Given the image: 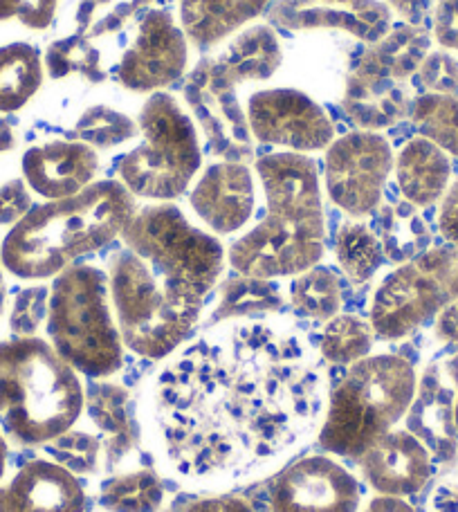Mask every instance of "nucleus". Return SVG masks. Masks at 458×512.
Wrapping results in <instances>:
<instances>
[{
  "label": "nucleus",
  "mask_w": 458,
  "mask_h": 512,
  "mask_svg": "<svg viewBox=\"0 0 458 512\" xmlns=\"http://www.w3.org/2000/svg\"><path fill=\"white\" fill-rule=\"evenodd\" d=\"M326 376L295 331L247 322L164 364L149 393L155 447L194 481L241 479L315 432Z\"/></svg>",
  "instance_id": "nucleus-1"
},
{
  "label": "nucleus",
  "mask_w": 458,
  "mask_h": 512,
  "mask_svg": "<svg viewBox=\"0 0 458 512\" xmlns=\"http://www.w3.org/2000/svg\"><path fill=\"white\" fill-rule=\"evenodd\" d=\"M135 212V196L117 180L93 182L77 196L34 205L5 234L0 265L23 281L54 279L79 256L113 243Z\"/></svg>",
  "instance_id": "nucleus-4"
},
{
  "label": "nucleus",
  "mask_w": 458,
  "mask_h": 512,
  "mask_svg": "<svg viewBox=\"0 0 458 512\" xmlns=\"http://www.w3.org/2000/svg\"><path fill=\"white\" fill-rule=\"evenodd\" d=\"M436 335L445 342L458 344V301L443 308L436 317Z\"/></svg>",
  "instance_id": "nucleus-46"
},
{
  "label": "nucleus",
  "mask_w": 458,
  "mask_h": 512,
  "mask_svg": "<svg viewBox=\"0 0 458 512\" xmlns=\"http://www.w3.org/2000/svg\"><path fill=\"white\" fill-rule=\"evenodd\" d=\"M164 501L160 479L153 472H131L108 481L99 504L108 512H158Z\"/></svg>",
  "instance_id": "nucleus-33"
},
{
  "label": "nucleus",
  "mask_w": 458,
  "mask_h": 512,
  "mask_svg": "<svg viewBox=\"0 0 458 512\" xmlns=\"http://www.w3.org/2000/svg\"><path fill=\"white\" fill-rule=\"evenodd\" d=\"M189 203L209 230L238 232L254 214L256 191L250 167L243 162L212 164L191 189Z\"/></svg>",
  "instance_id": "nucleus-17"
},
{
  "label": "nucleus",
  "mask_w": 458,
  "mask_h": 512,
  "mask_svg": "<svg viewBox=\"0 0 458 512\" xmlns=\"http://www.w3.org/2000/svg\"><path fill=\"white\" fill-rule=\"evenodd\" d=\"M7 459H9V445H7V438L0 434V486H3V479L7 472Z\"/></svg>",
  "instance_id": "nucleus-51"
},
{
  "label": "nucleus",
  "mask_w": 458,
  "mask_h": 512,
  "mask_svg": "<svg viewBox=\"0 0 458 512\" xmlns=\"http://www.w3.org/2000/svg\"><path fill=\"white\" fill-rule=\"evenodd\" d=\"M393 158L387 137L373 131L348 133L326 149V191L351 218L371 216L382 205Z\"/></svg>",
  "instance_id": "nucleus-11"
},
{
  "label": "nucleus",
  "mask_w": 458,
  "mask_h": 512,
  "mask_svg": "<svg viewBox=\"0 0 458 512\" xmlns=\"http://www.w3.org/2000/svg\"><path fill=\"white\" fill-rule=\"evenodd\" d=\"M268 18L283 30H342L366 43L391 30V7L380 0H274Z\"/></svg>",
  "instance_id": "nucleus-15"
},
{
  "label": "nucleus",
  "mask_w": 458,
  "mask_h": 512,
  "mask_svg": "<svg viewBox=\"0 0 458 512\" xmlns=\"http://www.w3.org/2000/svg\"><path fill=\"white\" fill-rule=\"evenodd\" d=\"M283 52L268 25H252L236 34L221 52L196 63L182 95L203 128L209 153L225 162L252 158V133L238 99V86L265 81L279 70Z\"/></svg>",
  "instance_id": "nucleus-5"
},
{
  "label": "nucleus",
  "mask_w": 458,
  "mask_h": 512,
  "mask_svg": "<svg viewBox=\"0 0 458 512\" xmlns=\"http://www.w3.org/2000/svg\"><path fill=\"white\" fill-rule=\"evenodd\" d=\"M187 512H254V508L241 497H212L196 501Z\"/></svg>",
  "instance_id": "nucleus-45"
},
{
  "label": "nucleus",
  "mask_w": 458,
  "mask_h": 512,
  "mask_svg": "<svg viewBox=\"0 0 458 512\" xmlns=\"http://www.w3.org/2000/svg\"><path fill=\"white\" fill-rule=\"evenodd\" d=\"M360 470L380 495L407 497L432 479L434 456L409 429H391L360 456Z\"/></svg>",
  "instance_id": "nucleus-16"
},
{
  "label": "nucleus",
  "mask_w": 458,
  "mask_h": 512,
  "mask_svg": "<svg viewBox=\"0 0 458 512\" xmlns=\"http://www.w3.org/2000/svg\"><path fill=\"white\" fill-rule=\"evenodd\" d=\"M458 301V248L427 250L375 290L371 326L380 340H402Z\"/></svg>",
  "instance_id": "nucleus-10"
},
{
  "label": "nucleus",
  "mask_w": 458,
  "mask_h": 512,
  "mask_svg": "<svg viewBox=\"0 0 458 512\" xmlns=\"http://www.w3.org/2000/svg\"><path fill=\"white\" fill-rule=\"evenodd\" d=\"M364 512H416V508L409 506L402 497L382 495L378 499H373Z\"/></svg>",
  "instance_id": "nucleus-48"
},
{
  "label": "nucleus",
  "mask_w": 458,
  "mask_h": 512,
  "mask_svg": "<svg viewBox=\"0 0 458 512\" xmlns=\"http://www.w3.org/2000/svg\"><path fill=\"white\" fill-rule=\"evenodd\" d=\"M50 308V288L32 286L16 295L12 315H9V328L16 337H36L43 322H48Z\"/></svg>",
  "instance_id": "nucleus-37"
},
{
  "label": "nucleus",
  "mask_w": 458,
  "mask_h": 512,
  "mask_svg": "<svg viewBox=\"0 0 458 512\" xmlns=\"http://www.w3.org/2000/svg\"><path fill=\"white\" fill-rule=\"evenodd\" d=\"M21 169L32 194L45 200H61L77 196L93 185L99 171V155L84 142L57 140L27 149Z\"/></svg>",
  "instance_id": "nucleus-18"
},
{
  "label": "nucleus",
  "mask_w": 458,
  "mask_h": 512,
  "mask_svg": "<svg viewBox=\"0 0 458 512\" xmlns=\"http://www.w3.org/2000/svg\"><path fill=\"white\" fill-rule=\"evenodd\" d=\"M335 256L346 277L353 283H366L382 268V243L369 225L351 218L344 221L335 234Z\"/></svg>",
  "instance_id": "nucleus-28"
},
{
  "label": "nucleus",
  "mask_w": 458,
  "mask_h": 512,
  "mask_svg": "<svg viewBox=\"0 0 458 512\" xmlns=\"http://www.w3.org/2000/svg\"><path fill=\"white\" fill-rule=\"evenodd\" d=\"M373 342L371 322L355 315H337L326 324L319 349L331 364H353L371 353Z\"/></svg>",
  "instance_id": "nucleus-34"
},
{
  "label": "nucleus",
  "mask_w": 458,
  "mask_h": 512,
  "mask_svg": "<svg viewBox=\"0 0 458 512\" xmlns=\"http://www.w3.org/2000/svg\"><path fill=\"white\" fill-rule=\"evenodd\" d=\"M434 39L447 52H458V0H436Z\"/></svg>",
  "instance_id": "nucleus-42"
},
{
  "label": "nucleus",
  "mask_w": 458,
  "mask_h": 512,
  "mask_svg": "<svg viewBox=\"0 0 458 512\" xmlns=\"http://www.w3.org/2000/svg\"><path fill=\"white\" fill-rule=\"evenodd\" d=\"M420 207L409 200L378 207V239L382 243L384 259L405 265L416 256L427 252L429 225L418 212Z\"/></svg>",
  "instance_id": "nucleus-25"
},
{
  "label": "nucleus",
  "mask_w": 458,
  "mask_h": 512,
  "mask_svg": "<svg viewBox=\"0 0 458 512\" xmlns=\"http://www.w3.org/2000/svg\"><path fill=\"white\" fill-rule=\"evenodd\" d=\"M142 144L117 164L119 182L135 198L169 200L182 196L203 164L198 131L176 97L153 93L140 113Z\"/></svg>",
  "instance_id": "nucleus-9"
},
{
  "label": "nucleus",
  "mask_w": 458,
  "mask_h": 512,
  "mask_svg": "<svg viewBox=\"0 0 458 512\" xmlns=\"http://www.w3.org/2000/svg\"><path fill=\"white\" fill-rule=\"evenodd\" d=\"M75 133L79 142L93 146V149H113V146L133 140L137 135V124L115 108L99 104L81 113Z\"/></svg>",
  "instance_id": "nucleus-35"
},
{
  "label": "nucleus",
  "mask_w": 458,
  "mask_h": 512,
  "mask_svg": "<svg viewBox=\"0 0 458 512\" xmlns=\"http://www.w3.org/2000/svg\"><path fill=\"white\" fill-rule=\"evenodd\" d=\"M418 79L429 93L458 97V57L447 50L429 52L418 68Z\"/></svg>",
  "instance_id": "nucleus-39"
},
{
  "label": "nucleus",
  "mask_w": 458,
  "mask_h": 512,
  "mask_svg": "<svg viewBox=\"0 0 458 512\" xmlns=\"http://www.w3.org/2000/svg\"><path fill=\"white\" fill-rule=\"evenodd\" d=\"M270 3L274 0H182L180 23L189 43L209 50L261 16Z\"/></svg>",
  "instance_id": "nucleus-21"
},
{
  "label": "nucleus",
  "mask_w": 458,
  "mask_h": 512,
  "mask_svg": "<svg viewBox=\"0 0 458 512\" xmlns=\"http://www.w3.org/2000/svg\"><path fill=\"white\" fill-rule=\"evenodd\" d=\"M432 512H458V481L443 483L434 492Z\"/></svg>",
  "instance_id": "nucleus-47"
},
{
  "label": "nucleus",
  "mask_w": 458,
  "mask_h": 512,
  "mask_svg": "<svg viewBox=\"0 0 458 512\" xmlns=\"http://www.w3.org/2000/svg\"><path fill=\"white\" fill-rule=\"evenodd\" d=\"M48 335L54 351L77 373L111 378L122 369L124 342L104 270L95 265H68L54 277Z\"/></svg>",
  "instance_id": "nucleus-8"
},
{
  "label": "nucleus",
  "mask_w": 458,
  "mask_h": 512,
  "mask_svg": "<svg viewBox=\"0 0 458 512\" xmlns=\"http://www.w3.org/2000/svg\"><path fill=\"white\" fill-rule=\"evenodd\" d=\"M441 376L445 378V382L450 384L452 389H458V351L454 355H450V358L443 362Z\"/></svg>",
  "instance_id": "nucleus-50"
},
{
  "label": "nucleus",
  "mask_w": 458,
  "mask_h": 512,
  "mask_svg": "<svg viewBox=\"0 0 458 512\" xmlns=\"http://www.w3.org/2000/svg\"><path fill=\"white\" fill-rule=\"evenodd\" d=\"M393 169H396L400 194L416 207L438 203L450 187V155L423 135L402 146Z\"/></svg>",
  "instance_id": "nucleus-20"
},
{
  "label": "nucleus",
  "mask_w": 458,
  "mask_h": 512,
  "mask_svg": "<svg viewBox=\"0 0 458 512\" xmlns=\"http://www.w3.org/2000/svg\"><path fill=\"white\" fill-rule=\"evenodd\" d=\"M411 120L420 135L458 158V97L427 93L411 104Z\"/></svg>",
  "instance_id": "nucleus-32"
},
{
  "label": "nucleus",
  "mask_w": 458,
  "mask_h": 512,
  "mask_svg": "<svg viewBox=\"0 0 458 512\" xmlns=\"http://www.w3.org/2000/svg\"><path fill=\"white\" fill-rule=\"evenodd\" d=\"M360 499V483L342 463L308 456L274 483L270 512H357Z\"/></svg>",
  "instance_id": "nucleus-14"
},
{
  "label": "nucleus",
  "mask_w": 458,
  "mask_h": 512,
  "mask_svg": "<svg viewBox=\"0 0 458 512\" xmlns=\"http://www.w3.org/2000/svg\"><path fill=\"white\" fill-rule=\"evenodd\" d=\"M342 106L357 126L373 133L402 122L411 113V99L398 81L366 79L353 72L346 77Z\"/></svg>",
  "instance_id": "nucleus-23"
},
{
  "label": "nucleus",
  "mask_w": 458,
  "mask_h": 512,
  "mask_svg": "<svg viewBox=\"0 0 458 512\" xmlns=\"http://www.w3.org/2000/svg\"><path fill=\"white\" fill-rule=\"evenodd\" d=\"M265 216L229 248V263L243 277H295L324 256V200L319 171L306 153H272L256 160Z\"/></svg>",
  "instance_id": "nucleus-3"
},
{
  "label": "nucleus",
  "mask_w": 458,
  "mask_h": 512,
  "mask_svg": "<svg viewBox=\"0 0 458 512\" xmlns=\"http://www.w3.org/2000/svg\"><path fill=\"white\" fill-rule=\"evenodd\" d=\"M247 122L256 140L290 153L324 151L335 142V126L324 108L292 88L254 93L247 102Z\"/></svg>",
  "instance_id": "nucleus-12"
},
{
  "label": "nucleus",
  "mask_w": 458,
  "mask_h": 512,
  "mask_svg": "<svg viewBox=\"0 0 458 512\" xmlns=\"http://www.w3.org/2000/svg\"><path fill=\"white\" fill-rule=\"evenodd\" d=\"M281 308L283 299L277 283H272V279H254L241 274L238 279L223 283L216 310L209 317V322L221 324L236 317L277 313Z\"/></svg>",
  "instance_id": "nucleus-27"
},
{
  "label": "nucleus",
  "mask_w": 458,
  "mask_h": 512,
  "mask_svg": "<svg viewBox=\"0 0 458 512\" xmlns=\"http://www.w3.org/2000/svg\"><path fill=\"white\" fill-rule=\"evenodd\" d=\"M119 236L124 248L113 252L106 272L119 335L142 358H169L221 279L223 245L169 203L142 207Z\"/></svg>",
  "instance_id": "nucleus-2"
},
{
  "label": "nucleus",
  "mask_w": 458,
  "mask_h": 512,
  "mask_svg": "<svg viewBox=\"0 0 458 512\" xmlns=\"http://www.w3.org/2000/svg\"><path fill=\"white\" fill-rule=\"evenodd\" d=\"M387 3L396 9V12L405 18L409 25L420 27L425 21L429 12L434 9L432 0H387Z\"/></svg>",
  "instance_id": "nucleus-44"
},
{
  "label": "nucleus",
  "mask_w": 458,
  "mask_h": 512,
  "mask_svg": "<svg viewBox=\"0 0 458 512\" xmlns=\"http://www.w3.org/2000/svg\"><path fill=\"white\" fill-rule=\"evenodd\" d=\"M14 146H16V133H14V128L9 126V122L5 120L3 115H0V153L12 151Z\"/></svg>",
  "instance_id": "nucleus-49"
},
{
  "label": "nucleus",
  "mask_w": 458,
  "mask_h": 512,
  "mask_svg": "<svg viewBox=\"0 0 458 512\" xmlns=\"http://www.w3.org/2000/svg\"><path fill=\"white\" fill-rule=\"evenodd\" d=\"M429 48H432V36L425 30L409 23L391 25V30L362 54L353 75L402 81L423 66Z\"/></svg>",
  "instance_id": "nucleus-22"
},
{
  "label": "nucleus",
  "mask_w": 458,
  "mask_h": 512,
  "mask_svg": "<svg viewBox=\"0 0 458 512\" xmlns=\"http://www.w3.org/2000/svg\"><path fill=\"white\" fill-rule=\"evenodd\" d=\"M454 425H456V432H458V396L454 398Z\"/></svg>",
  "instance_id": "nucleus-53"
},
{
  "label": "nucleus",
  "mask_w": 458,
  "mask_h": 512,
  "mask_svg": "<svg viewBox=\"0 0 458 512\" xmlns=\"http://www.w3.org/2000/svg\"><path fill=\"white\" fill-rule=\"evenodd\" d=\"M7 389L3 425L21 445H48L70 432L86 405L77 371L41 337L0 342Z\"/></svg>",
  "instance_id": "nucleus-6"
},
{
  "label": "nucleus",
  "mask_w": 458,
  "mask_h": 512,
  "mask_svg": "<svg viewBox=\"0 0 458 512\" xmlns=\"http://www.w3.org/2000/svg\"><path fill=\"white\" fill-rule=\"evenodd\" d=\"M438 230L458 248V178L447 187L445 196L441 198V212H438Z\"/></svg>",
  "instance_id": "nucleus-43"
},
{
  "label": "nucleus",
  "mask_w": 458,
  "mask_h": 512,
  "mask_svg": "<svg viewBox=\"0 0 458 512\" xmlns=\"http://www.w3.org/2000/svg\"><path fill=\"white\" fill-rule=\"evenodd\" d=\"M126 393L117 384H97L88 396L90 418L104 434V454L115 463L131 447V429L126 418Z\"/></svg>",
  "instance_id": "nucleus-30"
},
{
  "label": "nucleus",
  "mask_w": 458,
  "mask_h": 512,
  "mask_svg": "<svg viewBox=\"0 0 458 512\" xmlns=\"http://www.w3.org/2000/svg\"><path fill=\"white\" fill-rule=\"evenodd\" d=\"M189 39L164 9L144 14L131 48L117 63V81L131 93H158L187 70Z\"/></svg>",
  "instance_id": "nucleus-13"
},
{
  "label": "nucleus",
  "mask_w": 458,
  "mask_h": 512,
  "mask_svg": "<svg viewBox=\"0 0 458 512\" xmlns=\"http://www.w3.org/2000/svg\"><path fill=\"white\" fill-rule=\"evenodd\" d=\"M32 207V191L23 178L7 180L5 185H0V225H16Z\"/></svg>",
  "instance_id": "nucleus-41"
},
{
  "label": "nucleus",
  "mask_w": 458,
  "mask_h": 512,
  "mask_svg": "<svg viewBox=\"0 0 458 512\" xmlns=\"http://www.w3.org/2000/svg\"><path fill=\"white\" fill-rule=\"evenodd\" d=\"M151 3L153 0H81L77 12V32L86 34L88 39L113 34L137 9Z\"/></svg>",
  "instance_id": "nucleus-36"
},
{
  "label": "nucleus",
  "mask_w": 458,
  "mask_h": 512,
  "mask_svg": "<svg viewBox=\"0 0 458 512\" xmlns=\"http://www.w3.org/2000/svg\"><path fill=\"white\" fill-rule=\"evenodd\" d=\"M418 391L411 362L400 355H366L331 391L319 443L344 459H360L409 414Z\"/></svg>",
  "instance_id": "nucleus-7"
},
{
  "label": "nucleus",
  "mask_w": 458,
  "mask_h": 512,
  "mask_svg": "<svg viewBox=\"0 0 458 512\" xmlns=\"http://www.w3.org/2000/svg\"><path fill=\"white\" fill-rule=\"evenodd\" d=\"M43 86V61L30 43L0 48V115L16 113L30 104Z\"/></svg>",
  "instance_id": "nucleus-26"
},
{
  "label": "nucleus",
  "mask_w": 458,
  "mask_h": 512,
  "mask_svg": "<svg viewBox=\"0 0 458 512\" xmlns=\"http://www.w3.org/2000/svg\"><path fill=\"white\" fill-rule=\"evenodd\" d=\"M290 301L299 315L317 322H331L342 306L340 281L324 265H313L295 274L290 283Z\"/></svg>",
  "instance_id": "nucleus-29"
},
{
  "label": "nucleus",
  "mask_w": 458,
  "mask_h": 512,
  "mask_svg": "<svg viewBox=\"0 0 458 512\" xmlns=\"http://www.w3.org/2000/svg\"><path fill=\"white\" fill-rule=\"evenodd\" d=\"M59 0H0V23L18 21L30 30H45L54 21Z\"/></svg>",
  "instance_id": "nucleus-40"
},
{
  "label": "nucleus",
  "mask_w": 458,
  "mask_h": 512,
  "mask_svg": "<svg viewBox=\"0 0 458 512\" xmlns=\"http://www.w3.org/2000/svg\"><path fill=\"white\" fill-rule=\"evenodd\" d=\"M86 492L75 472L61 463H25L0 486V512H84Z\"/></svg>",
  "instance_id": "nucleus-19"
},
{
  "label": "nucleus",
  "mask_w": 458,
  "mask_h": 512,
  "mask_svg": "<svg viewBox=\"0 0 458 512\" xmlns=\"http://www.w3.org/2000/svg\"><path fill=\"white\" fill-rule=\"evenodd\" d=\"M50 445L59 463L70 472H93L102 452V443L84 432H66Z\"/></svg>",
  "instance_id": "nucleus-38"
},
{
  "label": "nucleus",
  "mask_w": 458,
  "mask_h": 512,
  "mask_svg": "<svg viewBox=\"0 0 458 512\" xmlns=\"http://www.w3.org/2000/svg\"><path fill=\"white\" fill-rule=\"evenodd\" d=\"M45 70L52 79L79 75L93 84L106 79V72L102 70V52L95 48L93 39L79 32L50 45L45 52Z\"/></svg>",
  "instance_id": "nucleus-31"
},
{
  "label": "nucleus",
  "mask_w": 458,
  "mask_h": 512,
  "mask_svg": "<svg viewBox=\"0 0 458 512\" xmlns=\"http://www.w3.org/2000/svg\"><path fill=\"white\" fill-rule=\"evenodd\" d=\"M7 402H9V398H7V389H5L3 376H0V414H3V411L7 409Z\"/></svg>",
  "instance_id": "nucleus-52"
},
{
  "label": "nucleus",
  "mask_w": 458,
  "mask_h": 512,
  "mask_svg": "<svg viewBox=\"0 0 458 512\" xmlns=\"http://www.w3.org/2000/svg\"><path fill=\"white\" fill-rule=\"evenodd\" d=\"M407 416L411 423L409 432L416 434L429 447V452L450 456L456 450L454 400L450 389H445L441 371L432 369L427 373Z\"/></svg>",
  "instance_id": "nucleus-24"
}]
</instances>
